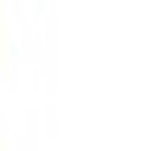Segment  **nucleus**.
I'll return each mask as SVG.
<instances>
[]
</instances>
